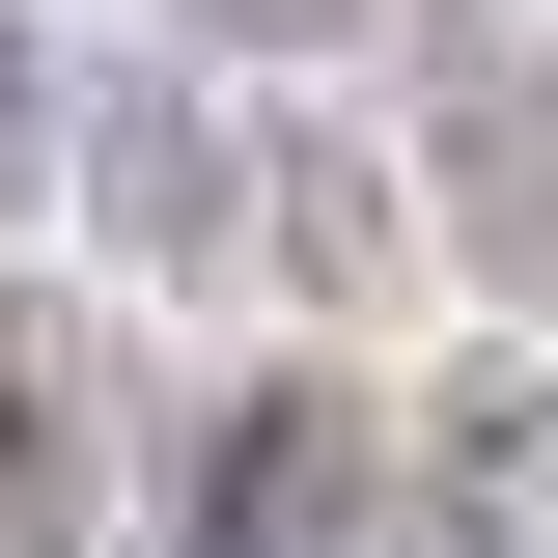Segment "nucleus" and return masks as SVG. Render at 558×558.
Listing matches in <instances>:
<instances>
[{
  "mask_svg": "<svg viewBox=\"0 0 558 558\" xmlns=\"http://www.w3.org/2000/svg\"><path fill=\"white\" fill-rule=\"evenodd\" d=\"M84 196H112L168 279H363V168H307V140H223V84H112Z\"/></svg>",
  "mask_w": 558,
  "mask_h": 558,
  "instance_id": "nucleus-1",
  "label": "nucleus"
},
{
  "mask_svg": "<svg viewBox=\"0 0 558 558\" xmlns=\"http://www.w3.org/2000/svg\"><path fill=\"white\" fill-rule=\"evenodd\" d=\"M418 168H447V223H475L502 307H558V57L502 28V0H447V28H418Z\"/></svg>",
  "mask_w": 558,
  "mask_h": 558,
  "instance_id": "nucleus-2",
  "label": "nucleus"
},
{
  "mask_svg": "<svg viewBox=\"0 0 558 558\" xmlns=\"http://www.w3.org/2000/svg\"><path fill=\"white\" fill-rule=\"evenodd\" d=\"M363 502H391V475H363V391H336V363H279V391L196 418V558H336Z\"/></svg>",
  "mask_w": 558,
  "mask_h": 558,
  "instance_id": "nucleus-3",
  "label": "nucleus"
},
{
  "mask_svg": "<svg viewBox=\"0 0 558 558\" xmlns=\"http://www.w3.org/2000/svg\"><path fill=\"white\" fill-rule=\"evenodd\" d=\"M418 475H447V558H558V363H447Z\"/></svg>",
  "mask_w": 558,
  "mask_h": 558,
  "instance_id": "nucleus-4",
  "label": "nucleus"
},
{
  "mask_svg": "<svg viewBox=\"0 0 558 558\" xmlns=\"http://www.w3.org/2000/svg\"><path fill=\"white\" fill-rule=\"evenodd\" d=\"M0 558H84V307L0 279Z\"/></svg>",
  "mask_w": 558,
  "mask_h": 558,
  "instance_id": "nucleus-5",
  "label": "nucleus"
},
{
  "mask_svg": "<svg viewBox=\"0 0 558 558\" xmlns=\"http://www.w3.org/2000/svg\"><path fill=\"white\" fill-rule=\"evenodd\" d=\"M223 57H336V28H391V0H196Z\"/></svg>",
  "mask_w": 558,
  "mask_h": 558,
  "instance_id": "nucleus-6",
  "label": "nucleus"
},
{
  "mask_svg": "<svg viewBox=\"0 0 558 558\" xmlns=\"http://www.w3.org/2000/svg\"><path fill=\"white\" fill-rule=\"evenodd\" d=\"M57 168V84H28V0H0V196Z\"/></svg>",
  "mask_w": 558,
  "mask_h": 558,
  "instance_id": "nucleus-7",
  "label": "nucleus"
}]
</instances>
